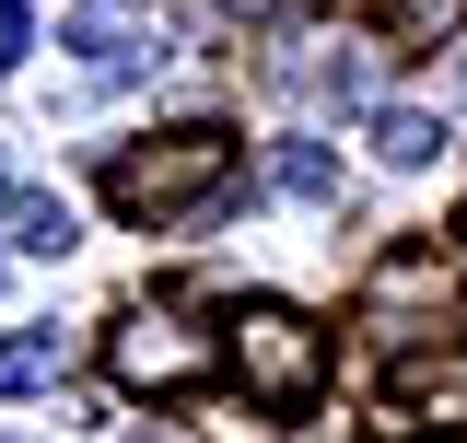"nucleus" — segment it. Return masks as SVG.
<instances>
[{
  "mask_svg": "<svg viewBox=\"0 0 467 443\" xmlns=\"http://www.w3.org/2000/svg\"><path fill=\"white\" fill-rule=\"evenodd\" d=\"M456 292V257L444 245H398L386 269H374V315H398V304H444Z\"/></svg>",
  "mask_w": 467,
  "mask_h": 443,
  "instance_id": "nucleus-5",
  "label": "nucleus"
},
{
  "mask_svg": "<svg viewBox=\"0 0 467 443\" xmlns=\"http://www.w3.org/2000/svg\"><path fill=\"white\" fill-rule=\"evenodd\" d=\"M24 47H36V12H24V0H0V70H24Z\"/></svg>",
  "mask_w": 467,
  "mask_h": 443,
  "instance_id": "nucleus-12",
  "label": "nucleus"
},
{
  "mask_svg": "<svg viewBox=\"0 0 467 443\" xmlns=\"http://www.w3.org/2000/svg\"><path fill=\"white\" fill-rule=\"evenodd\" d=\"M409 443H467V432H409Z\"/></svg>",
  "mask_w": 467,
  "mask_h": 443,
  "instance_id": "nucleus-13",
  "label": "nucleus"
},
{
  "mask_svg": "<svg viewBox=\"0 0 467 443\" xmlns=\"http://www.w3.org/2000/svg\"><path fill=\"white\" fill-rule=\"evenodd\" d=\"M398 397H409V408H432V432L467 420V350H409V362H398Z\"/></svg>",
  "mask_w": 467,
  "mask_h": 443,
  "instance_id": "nucleus-6",
  "label": "nucleus"
},
{
  "mask_svg": "<svg viewBox=\"0 0 467 443\" xmlns=\"http://www.w3.org/2000/svg\"><path fill=\"white\" fill-rule=\"evenodd\" d=\"M374 12H386V24H398V36H444V24H456L467 0H374Z\"/></svg>",
  "mask_w": 467,
  "mask_h": 443,
  "instance_id": "nucleus-11",
  "label": "nucleus"
},
{
  "mask_svg": "<svg viewBox=\"0 0 467 443\" xmlns=\"http://www.w3.org/2000/svg\"><path fill=\"white\" fill-rule=\"evenodd\" d=\"M58 47L94 58V70H140V58H164V12H152V0H82V12L58 24Z\"/></svg>",
  "mask_w": 467,
  "mask_h": 443,
  "instance_id": "nucleus-4",
  "label": "nucleus"
},
{
  "mask_svg": "<svg viewBox=\"0 0 467 443\" xmlns=\"http://www.w3.org/2000/svg\"><path fill=\"white\" fill-rule=\"evenodd\" d=\"M223 362L245 374V397L257 408H316V386H327V338L304 327L292 304H245L223 338Z\"/></svg>",
  "mask_w": 467,
  "mask_h": 443,
  "instance_id": "nucleus-3",
  "label": "nucleus"
},
{
  "mask_svg": "<svg viewBox=\"0 0 467 443\" xmlns=\"http://www.w3.org/2000/svg\"><path fill=\"white\" fill-rule=\"evenodd\" d=\"M0 199H12V164H0Z\"/></svg>",
  "mask_w": 467,
  "mask_h": 443,
  "instance_id": "nucleus-14",
  "label": "nucleus"
},
{
  "mask_svg": "<svg viewBox=\"0 0 467 443\" xmlns=\"http://www.w3.org/2000/svg\"><path fill=\"white\" fill-rule=\"evenodd\" d=\"M211 362H223V350H211V327H199L187 304H129L106 327V374L129 397H187V386H211Z\"/></svg>",
  "mask_w": 467,
  "mask_h": 443,
  "instance_id": "nucleus-2",
  "label": "nucleus"
},
{
  "mask_svg": "<svg viewBox=\"0 0 467 443\" xmlns=\"http://www.w3.org/2000/svg\"><path fill=\"white\" fill-rule=\"evenodd\" d=\"M12 245H24V257H70V245H82L70 199H47V187H36V199H12Z\"/></svg>",
  "mask_w": 467,
  "mask_h": 443,
  "instance_id": "nucleus-10",
  "label": "nucleus"
},
{
  "mask_svg": "<svg viewBox=\"0 0 467 443\" xmlns=\"http://www.w3.org/2000/svg\"><path fill=\"white\" fill-rule=\"evenodd\" d=\"M269 187L304 199V211H339V152L327 140H269Z\"/></svg>",
  "mask_w": 467,
  "mask_h": 443,
  "instance_id": "nucleus-7",
  "label": "nucleus"
},
{
  "mask_svg": "<svg viewBox=\"0 0 467 443\" xmlns=\"http://www.w3.org/2000/svg\"><path fill=\"white\" fill-rule=\"evenodd\" d=\"M374 152H386V164H432V152H444V117L432 106H374Z\"/></svg>",
  "mask_w": 467,
  "mask_h": 443,
  "instance_id": "nucleus-9",
  "label": "nucleus"
},
{
  "mask_svg": "<svg viewBox=\"0 0 467 443\" xmlns=\"http://www.w3.org/2000/svg\"><path fill=\"white\" fill-rule=\"evenodd\" d=\"M223 187H234V129H211V117H187V129H164V140L106 164V199L129 222H199Z\"/></svg>",
  "mask_w": 467,
  "mask_h": 443,
  "instance_id": "nucleus-1",
  "label": "nucleus"
},
{
  "mask_svg": "<svg viewBox=\"0 0 467 443\" xmlns=\"http://www.w3.org/2000/svg\"><path fill=\"white\" fill-rule=\"evenodd\" d=\"M58 362H70V350H58V327H12V338H0V397H47Z\"/></svg>",
  "mask_w": 467,
  "mask_h": 443,
  "instance_id": "nucleus-8",
  "label": "nucleus"
}]
</instances>
